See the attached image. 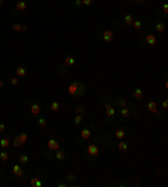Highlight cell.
Listing matches in <instances>:
<instances>
[{
  "instance_id": "obj_1",
  "label": "cell",
  "mask_w": 168,
  "mask_h": 187,
  "mask_svg": "<svg viewBox=\"0 0 168 187\" xmlns=\"http://www.w3.org/2000/svg\"><path fill=\"white\" fill-rule=\"evenodd\" d=\"M116 27H120V22L114 20L109 27L106 29H101L99 32H96V36H94V39L99 41V42H104V44H109L114 41V30H116Z\"/></svg>"
},
{
  "instance_id": "obj_2",
  "label": "cell",
  "mask_w": 168,
  "mask_h": 187,
  "mask_svg": "<svg viewBox=\"0 0 168 187\" xmlns=\"http://www.w3.org/2000/svg\"><path fill=\"white\" fill-rule=\"evenodd\" d=\"M82 154H84V159L87 160V162H94L98 157H99V152H101V147L96 143V142H91V143H84L82 145Z\"/></svg>"
},
{
  "instance_id": "obj_3",
  "label": "cell",
  "mask_w": 168,
  "mask_h": 187,
  "mask_svg": "<svg viewBox=\"0 0 168 187\" xmlns=\"http://www.w3.org/2000/svg\"><path fill=\"white\" fill-rule=\"evenodd\" d=\"M99 103L104 106V115H106V118H108L109 121H114V120H116V118H118V110H116V106L109 101V98L108 96H99Z\"/></svg>"
},
{
  "instance_id": "obj_4",
  "label": "cell",
  "mask_w": 168,
  "mask_h": 187,
  "mask_svg": "<svg viewBox=\"0 0 168 187\" xmlns=\"http://www.w3.org/2000/svg\"><path fill=\"white\" fill-rule=\"evenodd\" d=\"M67 93L71 94L72 98H81L86 93V85L81 81V79H76V81H71L67 85Z\"/></svg>"
},
{
  "instance_id": "obj_5",
  "label": "cell",
  "mask_w": 168,
  "mask_h": 187,
  "mask_svg": "<svg viewBox=\"0 0 168 187\" xmlns=\"http://www.w3.org/2000/svg\"><path fill=\"white\" fill-rule=\"evenodd\" d=\"M79 128H81V132H79V140H81V142H89V140L93 138V135L96 133V127L91 123V120H87L86 123Z\"/></svg>"
},
{
  "instance_id": "obj_6",
  "label": "cell",
  "mask_w": 168,
  "mask_h": 187,
  "mask_svg": "<svg viewBox=\"0 0 168 187\" xmlns=\"http://www.w3.org/2000/svg\"><path fill=\"white\" fill-rule=\"evenodd\" d=\"M143 106H145V108H146L150 113H153V115L158 116V121H163V120H165V113L160 110L158 101H155V100H151V98H148V100L143 101Z\"/></svg>"
},
{
  "instance_id": "obj_7",
  "label": "cell",
  "mask_w": 168,
  "mask_h": 187,
  "mask_svg": "<svg viewBox=\"0 0 168 187\" xmlns=\"http://www.w3.org/2000/svg\"><path fill=\"white\" fill-rule=\"evenodd\" d=\"M156 44H158V36H156V34H153V32L145 34V36L140 39V47H141V49L155 47Z\"/></svg>"
},
{
  "instance_id": "obj_8",
  "label": "cell",
  "mask_w": 168,
  "mask_h": 187,
  "mask_svg": "<svg viewBox=\"0 0 168 187\" xmlns=\"http://www.w3.org/2000/svg\"><path fill=\"white\" fill-rule=\"evenodd\" d=\"M148 25H150L153 30H156L158 34H163L166 30V25H165V20L163 19H155V20H151V22H148Z\"/></svg>"
},
{
  "instance_id": "obj_9",
  "label": "cell",
  "mask_w": 168,
  "mask_h": 187,
  "mask_svg": "<svg viewBox=\"0 0 168 187\" xmlns=\"http://www.w3.org/2000/svg\"><path fill=\"white\" fill-rule=\"evenodd\" d=\"M133 19H135V17H133V15L129 14V12H126V10H124V12L120 14V17H118V22H120V24H123L124 27H131Z\"/></svg>"
},
{
  "instance_id": "obj_10",
  "label": "cell",
  "mask_w": 168,
  "mask_h": 187,
  "mask_svg": "<svg viewBox=\"0 0 168 187\" xmlns=\"http://www.w3.org/2000/svg\"><path fill=\"white\" fill-rule=\"evenodd\" d=\"M113 135L116 137L118 140H128V137L131 135V133H129V130H128V128H124V127H118V128L113 132Z\"/></svg>"
},
{
  "instance_id": "obj_11",
  "label": "cell",
  "mask_w": 168,
  "mask_h": 187,
  "mask_svg": "<svg viewBox=\"0 0 168 187\" xmlns=\"http://www.w3.org/2000/svg\"><path fill=\"white\" fill-rule=\"evenodd\" d=\"M12 175L15 179H24L25 177V172H24V165L22 163H14L12 165Z\"/></svg>"
},
{
  "instance_id": "obj_12",
  "label": "cell",
  "mask_w": 168,
  "mask_h": 187,
  "mask_svg": "<svg viewBox=\"0 0 168 187\" xmlns=\"http://www.w3.org/2000/svg\"><path fill=\"white\" fill-rule=\"evenodd\" d=\"M27 140H29V135H27V133H19V135L17 137H15V138H14V142H12V145H14V147L15 148H20L22 147V145H24L25 142H27Z\"/></svg>"
},
{
  "instance_id": "obj_13",
  "label": "cell",
  "mask_w": 168,
  "mask_h": 187,
  "mask_svg": "<svg viewBox=\"0 0 168 187\" xmlns=\"http://www.w3.org/2000/svg\"><path fill=\"white\" fill-rule=\"evenodd\" d=\"M143 94H145V89H143V86H136L135 89L131 91V98H129V100L131 101H141L143 100Z\"/></svg>"
},
{
  "instance_id": "obj_14",
  "label": "cell",
  "mask_w": 168,
  "mask_h": 187,
  "mask_svg": "<svg viewBox=\"0 0 168 187\" xmlns=\"http://www.w3.org/2000/svg\"><path fill=\"white\" fill-rule=\"evenodd\" d=\"M89 120V115H79V113H74V118H72V125L74 127H82L86 121Z\"/></svg>"
},
{
  "instance_id": "obj_15",
  "label": "cell",
  "mask_w": 168,
  "mask_h": 187,
  "mask_svg": "<svg viewBox=\"0 0 168 187\" xmlns=\"http://www.w3.org/2000/svg\"><path fill=\"white\" fill-rule=\"evenodd\" d=\"M116 110H118V116H121V120H124V121L129 120V118L135 115V113H133L128 106H121V108H116Z\"/></svg>"
},
{
  "instance_id": "obj_16",
  "label": "cell",
  "mask_w": 168,
  "mask_h": 187,
  "mask_svg": "<svg viewBox=\"0 0 168 187\" xmlns=\"http://www.w3.org/2000/svg\"><path fill=\"white\" fill-rule=\"evenodd\" d=\"M54 159L57 160V162H66L67 159H69V152L66 150V148H57L56 150V155H54Z\"/></svg>"
},
{
  "instance_id": "obj_17",
  "label": "cell",
  "mask_w": 168,
  "mask_h": 187,
  "mask_svg": "<svg viewBox=\"0 0 168 187\" xmlns=\"http://www.w3.org/2000/svg\"><path fill=\"white\" fill-rule=\"evenodd\" d=\"M47 148L51 152H56L57 148H61V140L57 138V137H51V138L47 140Z\"/></svg>"
},
{
  "instance_id": "obj_18",
  "label": "cell",
  "mask_w": 168,
  "mask_h": 187,
  "mask_svg": "<svg viewBox=\"0 0 168 187\" xmlns=\"http://www.w3.org/2000/svg\"><path fill=\"white\" fill-rule=\"evenodd\" d=\"M116 148L120 152H129L131 150V142H129V140H118Z\"/></svg>"
},
{
  "instance_id": "obj_19",
  "label": "cell",
  "mask_w": 168,
  "mask_h": 187,
  "mask_svg": "<svg viewBox=\"0 0 168 187\" xmlns=\"http://www.w3.org/2000/svg\"><path fill=\"white\" fill-rule=\"evenodd\" d=\"M29 108H30V113H32L34 116H39V115H40V111H42L40 105H39V103H37L36 100H30V103H29Z\"/></svg>"
},
{
  "instance_id": "obj_20",
  "label": "cell",
  "mask_w": 168,
  "mask_h": 187,
  "mask_svg": "<svg viewBox=\"0 0 168 187\" xmlns=\"http://www.w3.org/2000/svg\"><path fill=\"white\" fill-rule=\"evenodd\" d=\"M27 9H29V0H17V3H15V12L22 14Z\"/></svg>"
},
{
  "instance_id": "obj_21",
  "label": "cell",
  "mask_w": 168,
  "mask_h": 187,
  "mask_svg": "<svg viewBox=\"0 0 168 187\" xmlns=\"http://www.w3.org/2000/svg\"><path fill=\"white\" fill-rule=\"evenodd\" d=\"M146 25V20H145V17H138V19H133V24H131V27L135 29V30H141Z\"/></svg>"
},
{
  "instance_id": "obj_22",
  "label": "cell",
  "mask_w": 168,
  "mask_h": 187,
  "mask_svg": "<svg viewBox=\"0 0 168 187\" xmlns=\"http://www.w3.org/2000/svg\"><path fill=\"white\" fill-rule=\"evenodd\" d=\"M45 108H47L49 111H52V113H57L61 108H62V103L61 101H49L47 105H45Z\"/></svg>"
},
{
  "instance_id": "obj_23",
  "label": "cell",
  "mask_w": 168,
  "mask_h": 187,
  "mask_svg": "<svg viewBox=\"0 0 168 187\" xmlns=\"http://www.w3.org/2000/svg\"><path fill=\"white\" fill-rule=\"evenodd\" d=\"M78 64V59L74 58V54H66L64 56V66L66 67H72Z\"/></svg>"
},
{
  "instance_id": "obj_24",
  "label": "cell",
  "mask_w": 168,
  "mask_h": 187,
  "mask_svg": "<svg viewBox=\"0 0 168 187\" xmlns=\"http://www.w3.org/2000/svg\"><path fill=\"white\" fill-rule=\"evenodd\" d=\"M64 179H66V182L69 185H72V187L78 185V175H76L74 172H67L66 175H64Z\"/></svg>"
},
{
  "instance_id": "obj_25",
  "label": "cell",
  "mask_w": 168,
  "mask_h": 187,
  "mask_svg": "<svg viewBox=\"0 0 168 187\" xmlns=\"http://www.w3.org/2000/svg\"><path fill=\"white\" fill-rule=\"evenodd\" d=\"M15 74H17V78H24V76L27 74V67H25L24 64H17V67H15Z\"/></svg>"
},
{
  "instance_id": "obj_26",
  "label": "cell",
  "mask_w": 168,
  "mask_h": 187,
  "mask_svg": "<svg viewBox=\"0 0 168 187\" xmlns=\"http://www.w3.org/2000/svg\"><path fill=\"white\" fill-rule=\"evenodd\" d=\"M32 187H42V185H45V182L42 180V179L39 177V175H36V177H32L30 179V182H29Z\"/></svg>"
},
{
  "instance_id": "obj_27",
  "label": "cell",
  "mask_w": 168,
  "mask_h": 187,
  "mask_svg": "<svg viewBox=\"0 0 168 187\" xmlns=\"http://www.w3.org/2000/svg\"><path fill=\"white\" fill-rule=\"evenodd\" d=\"M71 9L72 10H78V12H82V10H84L82 0H72V2H71Z\"/></svg>"
},
{
  "instance_id": "obj_28",
  "label": "cell",
  "mask_w": 168,
  "mask_h": 187,
  "mask_svg": "<svg viewBox=\"0 0 168 187\" xmlns=\"http://www.w3.org/2000/svg\"><path fill=\"white\" fill-rule=\"evenodd\" d=\"M27 25H25V24H14L12 25V30H14V32H27Z\"/></svg>"
},
{
  "instance_id": "obj_29",
  "label": "cell",
  "mask_w": 168,
  "mask_h": 187,
  "mask_svg": "<svg viewBox=\"0 0 168 187\" xmlns=\"http://www.w3.org/2000/svg\"><path fill=\"white\" fill-rule=\"evenodd\" d=\"M74 113H79V115H87V108L84 105H76L74 106Z\"/></svg>"
},
{
  "instance_id": "obj_30",
  "label": "cell",
  "mask_w": 168,
  "mask_h": 187,
  "mask_svg": "<svg viewBox=\"0 0 168 187\" xmlns=\"http://www.w3.org/2000/svg\"><path fill=\"white\" fill-rule=\"evenodd\" d=\"M9 160H10V154L5 148H2V150H0V162H9Z\"/></svg>"
},
{
  "instance_id": "obj_31",
  "label": "cell",
  "mask_w": 168,
  "mask_h": 187,
  "mask_svg": "<svg viewBox=\"0 0 168 187\" xmlns=\"http://www.w3.org/2000/svg\"><path fill=\"white\" fill-rule=\"evenodd\" d=\"M37 125H39L40 128H45L49 125V120H47V116H39L37 118Z\"/></svg>"
},
{
  "instance_id": "obj_32",
  "label": "cell",
  "mask_w": 168,
  "mask_h": 187,
  "mask_svg": "<svg viewBox=\"0 0 168 187\" xmlns=\"http://www.w3.org/2000/svg\"><path fill=\"white\" fill-rule=\"evenodd\" d=\"M160 110H162L163 113H165L166 110H168V100H166V96H165V94L162 96V101H160Z\"/></svg>"
},
{
  "instance_id": "obj_33",
  "label": "cell",
  "mask_w": 168,
  "mask_h": 187,
  "mask_svg": "<svg viewBox=\"0 0 168 187\" xmlns=\"http://www.w3.org/2000/svg\"><path fill=\"white\" fill-rule=\"evenodd\" d=\"M10 147V140L7 138V137H3V138H0V148H9Z\"/></svg>"
},
{
  "instance_id": "obj_34",
  "label": "cell",
  "mask_w": 168,
  "mask_h": 187,
  "mask_svg": "<svg viewBox=\"0 0 168 187\" xmlns=\"http://www.w3.org/2000/svg\"><path fill=\"white\" fill-rule=\"evenodd\" d=\"M19 163H22V165L29 163V155L27 154H20V155H19Z\"/></svg>"
},
{
  "instance_id": "obj_35",
  "label": "cell",
  "mask_w": 168,
  "mask_h": 187,
  "mask_svg": "<svg viewBox=\"0 0 168 187\" xmlns=\"http://www.w3.org/2000/svg\"><path fill=\"white\" fill-rule=\"evenodd\" d=\"M131 5H145V3H148V0H128Z\"/></svg>"
},
{
  "instance_id": "obj_36",
  "label": "cell",
  "mask_w": 168,
  "mask_h": 187,
  "mask_svg": "<svg viewBox=\"0 0 168 187\" xmlns=\"http://www.w3.org/2000/svg\"><path fill=\"white\" fill-rule=\"evenodd\" d=\"M82 5H84V9H91L94 5V0H82Z\"/></svg>"
},
{
  "instance_id": "obj_37",
  "label": "cell",
  "mask_w": 168,
  "mask_h": 187,
  "mask_svg": "<svg viewBox=\"0 0 168 187\" xmlns=\"http://www.w3.org/2000/svg\"><path fill=\"white\" fill-rule=\"evenodd\" d=\"M9 81H10V85H12V86H17L19 85V78H17V76H12Z\"/></svg>"
},
{
  "instance_id": "obj_38",
  "label": "cell",
  "mask_w": 168,
  "mask_h": 187,
  "mask_svg": "<svg viewBox=\"0 0 168 187\" xmlns=\"http://www.w3.org/2000/svg\"><path fill=\"white\" fill-rule=\"evenodd\" d=\"M67 71H69V69H67V67L64 66V64L59 67V69H57V72H59V74H67Z\"/></svg>"
},
{
  "instance_id": "obj_39",
  "label": "cell",
  "mask_w": 168,
  "mask_h": 187,
  "mask_svg": "<svg viewBox=\"0 0 168 187\" xmlns=\"http://www.w3.org/2000/svg\"><path fill=\"white\" fill-rule=\"evenodd\" d=\"M162 76H163V81H165V86H168V81H166V71L162 69Z\"/></svg>"
},
{
  "instance_id": "obj_40",
  "label": "cell",
  "mask_w": 168,
  "mask_h": 187,
  "mask_svg": "<svg viewBox=\"0 0 168 187\" xmlns=\"http://www.w3.org/2000/svg\"><path fill=\"white\" fill-rule=\"evenodd\" d=\"M2 133H5V125L0 123V135H2Z\"/></svg>"
},
{
  "instance_id": "obj_41",
  "label": "cell",
  "mask_w": 168,
  "mask_h": 187,
  "mask_svg": "<svg viewBox=\"0 0 168 187\" xmlns=\"http://www.w3.org/2000/svg\"><path fill=\"white\" fill-rule=\"evenodd\" d=\"M2 88H3V81L0 79V89H2Z\"/></svg>"
},
{
  "instance_id": "obj_42",
  "label": "cell",
  "mask_w": 168,
  "mask_h": 187,
  "mask_svg": "<svg viewBox=\"0 0 168 187\" xmlns=\"http://www.w3.org/2000/svg\"><path fill=\"white\" fill-rule=\"evenodd\" d=\"M3 5V0H0V7H2Z\"/></svg>"
}]
</instances>
